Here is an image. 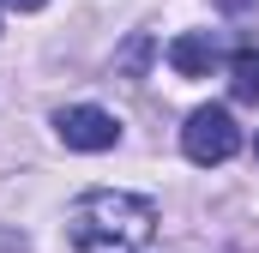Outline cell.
<instances>
[{
    "instance_id": "1",
    "label": "cell",
    "mask_w": 259,
    "mask_h": 253,
    "mask_svg": "<svg viewBox=\"0 0 259 253\" xmlns=\"http://www.w3.org/2000/svg\"><path fill=\"white\" fill-rule=\"evenodd\" d=\"M66 235L78 253H145L157 235V199L121 187H91L72 199Z\"/></svg>"
},
{
    "instance_id": "2",
    "label": "cell",
    "mask_w": 259,
    "mask_h": 253,
    "mask_svg": "<svg viewBox=\"0 0 259 253\" xmlns=\"http://www.w3.org/2000/svg\"><path fill=\"white\" fill-rule=\"evenodd\" d=\"M181 151H187V163H199V169L229 163V157L241 151V126H235V115H229L223 103L193 109V115H187V126H181Z\"/></svg>"
},
{
    "instance_id": "3",
    "label": "cell",
    "mask_w": 259,
    "mask_h": 253,
    "mask_svg": "<svg viewBox=\"0 0 259 253\" xmlns=\"http://www.w3.org/2000/svg\"><path fill=\"white\" fill-rule=\"evenodd\" d=\"M55 133H61L66 151H115L121 145V121L97 103H66L55 109Z\"/></svg>"
},
{
    "instance_id": "4",
    "label": "cell",
    "mask_w": 259,
    "mask_h": 253,
    "mask_svg": "<svg viewBox=\"0 0 259 253\" xmlns=\"http://www.w3.org/2000/svg\"><path fill=\"white\" fill-rule=\"evenodd\" d=\"M217 61H223V49H217L211 30H181V36L169 43V66H175L181 78H205Z\"/></svg>"
},
{
    "instance_id": "5",
    "label": "cell",
    "mask_w": 259,
    "mask_h": 253,
    "mask_svg": "<svg viewBox=\"0 0 259 253\" xmlns=\"http://www.w3.org/2000/svg\"><path fill=\"white\" fill-rule=\"evenodd\" d=\"M229 72H235V97H259V55H253V49H247V55H235Z\"/></svg>"
},
{
    "instance_id": "6",
    "label": "cell",
    "mask_w": 259,
    "mask_h": 253,
    "mask_svg": "<svg viewBox=\"0 0 259 253\" xmlns=\"http://www.w3.org/2000/svg\"><path fill=\"white\" fill-rule=\"evenodd\" d=\"M145 61H151V36H133V49L121 55V66L127 72H145Z\"/></svg>"
},
{
    "instance_id": "7",
    "label": "cell",
    "mask_w": 259,
    "mask_h": 253,
    "mask_svg": "<svg viewBox=\"0 0 259 253\" xmlns=\"http://www.w3.org/2000/svg\"><path fill=\"white\" fill-rule=\"evenodd\" d=\"M0 6H12V12H42L49 0H0Z\"/></svg>"
},
{
    "instance_id": "8",
    "label": "cell",
    "mask_w": 259,
    "mask_h": 253,
    "mask_svg": "<svg viewBox=\"0 0 259 253\" xmlns=\"http://www.w3.org/2000/svg\"><path fill=\"white\" fill-rule=\"evenodd\" d=\"M253 151H259V139H253Z\"/></svg>"
}]
</instances>
